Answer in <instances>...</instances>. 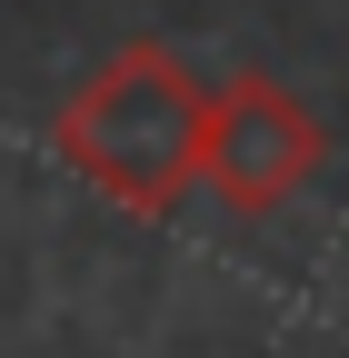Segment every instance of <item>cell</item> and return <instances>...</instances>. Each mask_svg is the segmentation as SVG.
I'll list each match as a JSON object with an SVG mask.
<instances>
[{
	"label": "cell",
	"instance_id": "cell-1",
	"mask_svg": "<svg viewBox=\"0 0 349 358\" xmlns=\"http://www.w3.org/2000/svg\"><path fill=\"white\" fill-rule=\"evenodd\" d=\"M200 120H210V90L180 70V50L130 40V50H110L50 110V150L90 179L110 209L160 219V209H180L190 179H200Z\"/></svg>",
	"mask_w": 349,
	"mask_h": 358
},
{
	"label": "cell",
	"instance_id": "cell-2",
	"mask_svg": "<svg viewBox=\"0 0 349 358\" xmlns=\"http://www.w3.org/2000/svg\"><path fill=\"white\" fill-rule=\"evenodd\" d=\"M320 159H329L320 110L299 100V90H280L270 70H240V80L210 90V120H200V179H210L230 209H249V219L289 209V199L320 179Z\"/></svg>",
	"mask_w": 349,
	"mask_h": 358
}]
</instances>
